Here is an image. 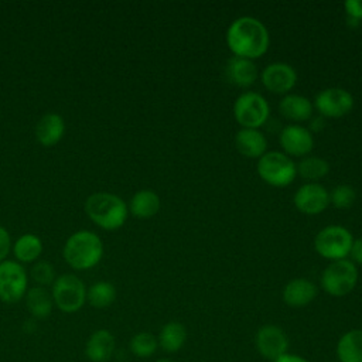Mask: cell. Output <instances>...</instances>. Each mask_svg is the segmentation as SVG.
Returning <instances> with one entry per match:
<instances>
[{"instance_id": "836d02e7", "label": "cell", "mask_w": 362, "mask_h": 362, "mask_svg": "<svg viewBox=\"0 0 362 362\" xmlns=\"http://www.w3.org/2000/svg\"><path fill=\"white\" fill-rule=\"evenodd\" d=\"M273 362H310V361H307L305 358H303V356H300V355H294V354H284L283 356H280V358H277V359H274Z\"/></svg>"}, {"instance_id": "277c9868", "label": "cell", "mask_w": 362, "mask_h": 362, "mask_svg": "<svg viewBox=\"0 0 362 362\" xmlns=\"http://www.w3.org/2000/svg\"><path fill=\"white\" fill-rule=\"evenodd\" d=\"M51 296L59 311L74 314L86 303V287L78 276L66 273L55 279L51 286Z\"/></svg>"}, {"instance_id": "f1b7e54d", "label": "cell", "mask_w": 362, "mask_h": 362, "mask_svg": "<svg viewBox=\"0 0 362 362\" xmlns=\"http://www.w3.org/2000/svg\"><path fill=\"white\" fill-rule=\"evenodd\" d=\"M356 199V191L348 185V184H341L337 185L331 192H329V202L339 209H346L354 205Z\"/></svg>"}, {"instance_id": "5b68a950", "label": "cell", "mask_w": 362, "mask_h": 362, "mask_svg": "<svg viewBox=\"0 0 362 362\" xmlns=\"http://www.w3.org/2000/svg\"><path fill=\"white\" fill-rule=\"evenodd\" d=\"M260 178L272 187H287L297 175V165L280 151H266L257 161Z\"/></svg>"}, {"instance_id": "603a6c76", "label": "cell", "mask_w": 362, "mask_h": 362, "mask_svg": "<svg viewBox=\"0 0 362 362\" xmlns=\"http://www.w3.org/2000/svg\"><path fill=\"white\" fill-rule=\"evenodd\" d=\"M157 341L164 352L174 354L184 346L187 341V328L178 321H170L161 327Z\"/></svg>"}, {"instance_id": "4316f807", "label": "cell", "mask_w": 362, "mask_h": 362, "mask_svg": "<svg viewBox=\"0 0 362 362\" xmlns=\"http://www.w3.org/2000/svg\"><path fill=\"white\" fill-rule=\"evenodd\" d=\"M129 349L137 358H150L158 349L157 337L147 331L137 332L130 338Z\"/></svg>"}, {"instance_id": "e575fe53", "label": "cell", "mask_w": 362, "mask_h": 362, "mask_svg": "<svg viewBox=\"0 0 362 362\" xmlns=\"http://www.w3.org/2000/svg\"><path fill=\"white\" fill-rule=\"evenodd\" d=\"M156 362H173V361H170V359H165V358H163V359H157Z\"/></svg>"}, {"instance_id": "6da1fadb", "label": "cell", "mask_w": 362, "mask_h": 362, "mask_svg": "<svg viewBox=\"0 0 362 362\" xmlns=\"http://www.w3.org/2000/svg\"><path fill=\"white\" fill-rule=\"evenodd\" d=\"M226 44L235 57L253 61L266 54L270 37L266 25L260 20L243 16L233 20L228 27Z\"/></svg>"}, {"instance_id": "f546056e", "label": "cell", "mask_w": 362, "mask_h": 362, "mask_svg": "<svg viewBox=\"0 0 362 362\" xmlns=\"http://www.w3.org/2000/svg\"><path fill=\"white\" fill-rule=\"evenodd\" d=\"M31 277L37 283V286H41V287L52 286V283L57 279L52 264L45 260H40L34 263V266L31 267Z\"/></svg>"}, {"instance_id": "1f68e13d", "label": "cell", "mask_w": 362, "mask_h": 362, "mask_svg": "<svg viewBox=\"0 0 362 362\" xmlns=\"http://www.w3.org/2000/svg\"><path fill=\"white\" fill-rule=\"evenodd\" d=\"M10 249H11L10 235H8L7 229L0 226V263L6 260L7 255L10 253Z\"/></svg>"}, {"instance_id": "44dd1931", "label": "cell", "mask_w": 362, "mask_h": 362, "mask_svg": "<svg viewBox=\"0 0 362 362\" xmlns=\"http://www.w3.org/2000/svg\"><path fill=\"white\" fill-rule=\"evenodd\" d=\"M280 113L293 122H304L313 116V105L308 98L297 93L286 95L279 103Z\"/></svg>"}, {"instance_id": "83f0119b", "label": "cell", "mask_w": 362, "mask_h": 362, "mask_svg": "<svg viewBox=\"0 0 362 362\" xmlns=\"http://www.w3.org/2000/svg\"><path fill=\"white\" fill-rule=\"evenodd\" d=\"M328 171H329L328 163L324 158L315 157V156L304 157L297 165V173L303 178L311 180V181L325 177L328 174Z\"/></svg>"}, {"instance_id": "ba28073f", "label": "cell", "mask_w": 362, "mask_h": 362, "mask_svg": "<svg viewBox=\"0 0 362 362\" xmlns=\"http://www.w3.org/2000/svg\"><path fill=\"white\" fill-rule=\"evenodd\" d=\"M270 107L256 92H243L233 103V116L242 129H259L269 119Z\"/></svg>"}, {"instance_id": "7402d4cb", "label": "cell", "mask_w": 362, "mask_h": 362, "mask_svg": "<svg viewBox=\"0 0 362 362\" xmlns=\"http://www.w3.org/2000/svg\"><path fill=\"white\" fill-rule=\"evenodd\" d=\"M337 356L341 362H362V329H349L341 335Z\"/></svg>"}, {"instance_id": "8fae6325", "label": "cell", "mask_w": 362, "mask_h": 362, "mask_svg": "<svg viewBox=\"0 0 362 362\" xmlns=\"http://www.w3.org/2000/svg\"><path fill=\"white\" fill-rule=\"evenodd\" d=\"M255 344L257 352L270 362L287 354L288 349V338L286 332L280 327L272 324L259 328L255 337Z\"/></svg>"}, {"instance_id": "d6986e66", "label": "cell", "mask_w": 362, "mask_h": 362, "mask_svg": "<svg viewBox=\"0 0 362 362\" xmlns=\"http://www.w3.org/2000/svg\"><path fill=\"white\" fill-rule=\"evenodd\" d=\"M238 151L249 158H260L267 148V140L257 129H240L235 136Z\"/></svg>"}, {"instance_id": "7a4b0ae2", "label": "cell", "mask_w": 362, "mask_h": 362, "mask_svg": "<svg viewBox=\"0 0 362 362\" xmlns=\"http://www.w3.org/2000/svg\"><path fill=\"white\" fill-rule=\"evenodd\" d=\"M88 218L102 229L115 230L123 226L127 219L129 206L117 195L110 192H95L85 201Z\"/></svg>"}, {"instance_id": "30bf717a", "label": "cell", "mask_w": 362, "mask_h": 362, "mask_svg": "<svg viewBox=\"0 0 362 362\" xmlns=\"http://www.w3.org/2000/svg\"><path fill=\"white\" fill-rule=\"evenodd\" d=\"M314 103L321 116L338 119L352 110L354 98L346 89L327 88L315 96Z\"/></svg>"}, {"instance_id": "7c38bea8", "label": "cell", "mask_w": 362, "mask_h": 362, "mask_svg": "<svg viewBox=\"0 0 362 362\" xmlns=\"http://www.w3.org/2000/svg\"><path fill=\"white\" fill-rule=\"evenodd\" d=\"M263 86L277 95H284L291 90L297 83L296 69L284 62L269 64L260 74Z\"/></svg>"}, {"instance_id": "2e32d148", "label": "cell", "mask_w": 362, "mask_h": 362, "mask_svg": "<svg viewBox=\"0 0 362 362\" xmlns=\"http://www.w3.org/2000/svg\"><path fill=\"white\" fill-rule=\"evenodd\" d=\"M225 75L230 83L239 88H249L257 79V66L252 59L232 57L226 62Z\"/></svg>"}, {"instance_id": "484cf974", "label": "cell", "mask_w": 362, "mask_h": 362, "mask_svg": "<svg viewBox=\"0 0 362 362\" xmlns=\"http://www.w3.org/2000/svg\"><path fill=\"white\" fill-rule=\"evenodd\" d=\"M116 300V288L109 281H96L89 288H86V303L93 308H106L112 305Z\"/></svg>"}, {"instance_id": "8992f818", "label": "cell", "mask_w": 362, "mask_h": 362, "mask_svg": "<svg viewBox=\"0 0 362 362\" xmlns=\"http://www.w3.org/2000/svg\"><path fill=\"white\" fill-rule=\"evenodd\" d=\"M358 283V270L354 262L341 259L331 262L321 274L324 291L332 297L349 294Z\"/></svg>"}, {"instance_id": "d4e9b609", "label": "cell", "mask_w": 362, "mask_h": 362, "mask_svg": "<svg viewBox=\"0 0 362 362\" xmlns=\"http://www.w3.org/2000/svg\"><path fill=\"white\" fill-rule=\"evenodd\" d=\"M13 253L18 263H31L42 253V242L37 235H21L13 245Z\"/></svg>"}, {"instance_id": "4dcf8cb0", "label": "cell", "mask_w": 362, "mask_h": 362, "mask_svg": "<svg viewBox=\"0 0 362 362\" xmlns=\"http://www.w3.org/2000/svg\"><path fill=\"white\" fill-rule=\"evenodd\" d=\"M344 7L349 20H354L356 23L362 20V0H348L344 3Z\"/></svg>"}, {"instance_id": "3957f363", "label": "cell", "mask_w": 362, "mask_h": 362, "mask_svg": "<svg viewBox=\"0 0 362 362\" xmlns=\"http://www.w3.org/2000/svg\"><path fill=\"white\" fill-rule=\"evenodd\" d=\"M62 255L72 269L88 270L100 262L103 256V243L95 232L78 230L66 239Z\"/></svg>"}, {"instance_id": "52a82bcc", "label": "cell", "mask_w": 362, "mask_h": 362, "mask_svg": "<svg viewBox=\"0 0 362 362\" xmlns=\"http://www.w3.org/2000/svg\"><path fill=\"white\" fill-rule=\"evenodd\" d=\"M354 238L351 232L339 225H329L321 229L315 239L314 247L317 253L329 260L345 259L352 247Z\"/></svg>"}, {"instance_id": "d6a6232c", "label": "cell", "mask_w": 362, "mask_h": 362, "mask_svg": "<svg viewBox=\"0 0 362 362\" xmlns=\"http://www.w3.org/2000/svg\"><path fill=\"white\" fill-rule=\"evenodd\" d=\"M349 255L352 256L354 262H356L358 264H362V238L354 240Z\"/></svg>"}, {"instance_id": "ac0fdd59", "label": "cell", "mask_w": 362, "mask_h": 362, "mask_svg": "<svg viewBox=\"0 0 362 362\" xmlns=\"http://www.w3.org/2000/svg\"><path fill=\"white\" fill-rule=\"evenodd\" d=\"M65 133V122L58 113L44 115L35 126V137L44 147L55 146Z\"/></svg>"}, {"instance_id": "9c48e42d", "label": "cell", "mask_w": 362, "mask_h": 362, "mask_svg": "<svg viewBox=\"0 0 362 362\" xmlns=\"http://www.w3.org/2000/svg\"><path fill=\"white\" fill-rule=\"evenodd\" d=\"M28 277L21 263L4 260L0 263V300L16 304L25 297Z\"/></svg>"}, {"instance_id": "ffe728a7", "label": "cell", "mask_w": 362, "mask_h": 362, "mask_svg": "<svg viewBox=\"0 0 362 362\" xmlns=\"http://www.w3.org/2000/svg\"><path fill=\"white\" fill-rule=\"evenodd\" d=\"M25 307L33 318L44 320L48 318L54 308V300L51 291L47 287L35 286L25 293Z\"/></svg>"}, {"instance_id": "4fadbf2b", "label": "cell", "mask_w": 362, "mask_h": 362, "mask_svg": "<svg viewBox=\"0 0 362 362\" xmlns=\"http://www.w3.org/2000/svg\"><path fill=\"white\" fill-rule=\"evenodd\" d=\"M329 204V192L317 182L301 185L294 194L296 208L305 215H317Z\"/></svg>"}, {"instance_id": "e0dca14e", "label": "cell", "mask_w": 362, "mask_h": 362, "mask_svg": "<svg viewBox=\"0 0 362 362\" xmlns=\"http://www.w3.org/2000/svg\"><path fill=\"white\" fill-rule=\"evenodd\" d=\"M317 297V286L308 279H293L283 288V301L294 308L305 307Z\"/></svg>"}, {"instance_id": "5bb4252c", "label": "cell", "mask_w": 362, "mask_h": 362, "mask_svg": "<svg viewBox=\"0 0 362 362\" xmlns=\"http://www.w3.org/2000/svg\"><path fill=\"white\" fill-rule=\"evenodd\" d=\"M280 146L284 154L301 157L307 156L314 146L313 134L308 129L298 124H288L280 132Z\"/></svg>"}, {"instance_id": "cb8c5ba5", "label": "cell", "mask_w": 362, "mask_h": 362, "mask_svg": "<svg viewBox=\"0 0 362 362\" xmlns=\"http://www.w3.org/2000/svg\"><path fill=\"white\" fill-rule=\"evenodd\" d=\"M160 209V198L151 189L137 191L129 204V211L139 219H148L154 216Z\"/></svg>"}, {"instance_id": "9a60e30c", "label": "cell", "mask_w": 362, "mask_h": 362, "mask_svg": "<svg viewBox=\"0 0 362 362\" xmlns=\"http://www.w3.org/2000/svg\"><path fill=\"white\" fill-rule=\"evenodd\" d=\"M115 335L106 328H99L88 337L83 346V354L89 362H109L115 354Z\"/></svg>"}]
</instances>
